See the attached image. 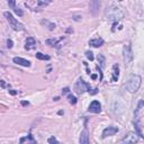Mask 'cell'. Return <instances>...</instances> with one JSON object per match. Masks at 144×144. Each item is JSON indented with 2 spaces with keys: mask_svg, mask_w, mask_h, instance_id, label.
Instances as JSON below:
<instances>
[{
  "mask_svg": "<svg viewBox=\"0 0 144 144\" xmlns=\"http://www.w3.org/2000/svg\"><path fill=\"white\" fill-rule=\"evenodd\" d=\"M124 17V13L118 7L111 6L106 10V18L113 21H118Z\"/></svg>",
  "mask_w": 144,
  "mask_h": 144,
  "instance_id": "6da1fadb",
  "label": "cell"
},
{
  "mask_svg": "<svg viewBox=\"0 0 144 144\" xmlns=\"http://www.w3.org/2000/svg\"><path fill=\"white\" fill-rule=\"evenodd\" d=\"M141 81H142V79H141V77H140V75H137V74H132L131 77L128 78L127 85H126V86H127L128 91L131 92V93H135L140 89Z\"/></svg>",
  "mask_w": 144,
  "mask_h": 144,
  "instance_id": "7a4b0ae2",
  "label": "cell"
},
{
  "mask_svg": "<svg viewBox=\"0 0 144 144\" xmlns=\"http://www.w3.org/2000/svg\"><path fill=\"white\" fill-rule=\"evenodd\" d=\"M5 17H6V19L8 20V23H9V25H10V27L13 28V29H15V31H17V32H21V31H24L25 29V27H24V25L23 24H20L19 21H18L16 18H14V16L11 15L10 13H8V11H6L5 14Z\"/></svg>",
  "mask_w": 144,
  "mask_h": 144,
  "instance_id": "3957f363",
  "label": "cell"
},
{
  "mask_svg": "<svg viewBox=\"0 0 144 144\" xmlns=\"http://www.w3.org/2000/svg\"><path fill=\"white\" fill-rule=\"evenodd\" d=\"M74 90L77 93L81 95V93H83L85 91H90V86L88 83H86L82 79H79L77 81V83L74 85Z\"/></svg>",
  "mask_w": 144,
  "mask_h": 144,
  "instance_id": "277c9868",
  "label": "cell"
},
{
  "mask_svg": "<svg viewBox=\"0 0 144 144\" xmlns=\"http://www.w3.org/2000/svg\"><path fill=\"white\" fill-rule=\"evenodd\" d=\"M101 7V0H91L89 3V11L92 16H97L99 14Z\"/></svg>",
  "mask_w": 144,
  "mask_h": 144,
  "instance_id": "5b68a950",
  "label": "cell"
},
{
  "mask_svg": "<svg viewBox=\"0 0 144 144\" xmlns=\"http://www.w3.org/2000/svg\"><path fill=\"white\" fill-rule=\"evenodd\" d=\"M123 56H124V61H125L126 64H129L133 61V52H132V47H131V44H129V43L124 45Z\"/></svg>",
  "mask_w": 144,
  "mask_h": 144,
  "instance_id": "8992f818",
  "label": "cell"
},
{
  "mask_svg": "<svg viewBox=\"0 0 144 144\" xmlns=\"http://www.w3.org/2000/svg\"><path fill=\"white\" fill-rule=\"evenodd\" d=\"M113 111L116 115L123 114L124 111H125V105L121 101V100H115V103H114V105H113Z\"/></svg>",
  "mask_w": 144,
  "mask_h": 144,
  "instance_id": "52a82bcc",
  "label": "cell"
},
{
  "mask_svg": "<svg viewBox=\"0 0 144 144\" xmlns=\"http://www.w3.org/2000/svg\"><path fill=\"white\" fill-rule=\"evenodd\" d=\"M88 110L90 113H93V114H98L101 111V105H100V103L98 100H93V101L89 105V108Z\"/></svg>",
  "mask_w": 144,
  "mask_h": 144,
  "instance_id": "ba28073f",
  "label": "cell"
},
{
  "mask_svg": "<svg viewBox=\"0 0 144 144\" xmlns=\"http://www.w3.org/2000/svg\"><path fill=\"white\" fill-rule=\"evenodd\" d=\"M117 132H118V128L116 127V126H108V127H106L103 131V137L105 139V137H107V136L115 135Z\"/></svg>",
  "mask_w": 144,
  "mask_h": 144,
  "instance_id": "9c48e42d",
  "label": "cell"
},
{
  "mask_svg": "<svg viewBox=\"0 0 144 144\" xmlns=\"http://www.w3.org/2000/svg\"><path fill=\"white\" fill-rule=\"evenodd\" d=\"M123 143H135L137 142V136H136V133H133V132H129L125 137L122 140Z\"/></svg>",
  "mask_w": 144,
  "mask_h": 144,
  "instance_id": "30bf717a",
  "label": "cell"
},
{
  "mask_svg": "<svg viewBox=\"0 0 144 144\" xmlns=\"http://www.w3.org/2000/svg\"><path fill=\"white\" fill-rule=\"evenodd\" d=\"M13 61H14V63L18 64V65L26 67V68L31 67V62H29V61H28V60H25V59H23V57H14Z\"/></svg>",
  "mask_w": 144,
  "mask_h": 144,
  "instance_id": "8fae6325",
  "label": "cell"
},
{
  "mask_svg": "<svg viewBox=\"0 0 144 144\" xmlns=\"http://www.w3.org/2000/svg\"><path fill=\"white\" fill-rule=\"evenodd\" d=\"M79 142L81 144H88L89 143V133H88V129L86 127L83 131L81 132V135H80V139H79Z\"/></svg>",
  "mask_w": 144,
  "mask_h": 144,
  "instance_id": "7c38bea8",
  "label": "cell"
},
{
  "mask_svg": "<svg viewBox=\"0 0 144 144\" xmlns=\"http://www.w3.org/2000/svg\"><path fill=\"white\" fill-rule=\"evenodd\" d=\"M36 47V41L34 37H27L26 39V43H25V49L26 50H33Z\"/></svg>",
  "mask_w": 144,
  "mask_h": 144,
  "instance_id": "4fadbf2b",
  "label": "cell"
},
{
  "mask_svg": "<svg viewBox=\"0 0 144 144\" xmlns=\"http://www.w3.org/2000/svg\"><path fill=\"white\" fill-rule=\"evenodd\" d=\"M104 44V39L103 38H95V39H91L89 41V45L93 46V47H99Z\"/></svg>",
  "mask_w": 144,
  "mask_h": 144,
  "instance_id": "5bb4252c",
  "label": "cell"
},
{
  "mask_svg": "<svg viewBox=\"0 0 144 144\" xmlns=\"http://www.w3.org/2000/svg\"><path fill=\"white\" fill-rule=\"evenodd\" d=\"M113 69H114V72H113V78H111V80H113V81H117L118 75H119V68H118L117 64H115Z\"/></svg>",
  "mask_w": 144,
  "mask_h": 144,
  "instance_id": "9a60e30c",
  "label": "cell"
},
{
  "mask_svg": "<svg viewBox=\"0 0 144 144\" xmlns=\"http://www.w3.org/2000/svg\"><path fill=\"white\" fill-rule=\"evenodd\" d=\"M42 25H44L45 27H47L50 31H53L54 28H55V24L54 23H51V21H49V20H42Z\"/></svg>",
  "mask_w": 144,
  "mask_h": 144,
  "instance_id": "2e32d148",
  "label": "cell"
},
{
  "mask_svg": "<svg viewBox=\"0 0 144 144\" xmlns=\"http://www.w3.org/2000/svg\"><path fill=\"white\" fill-rule=\"evenodd\" d=\"M59 41L60 39H57V38H49V39H46V44L50 46H56Z\"/></svg>",
  "mask_w": 144,
  "mask_h": 144,
  "instance_id": "e0dca14e",
  "label": "cell"
},
{
  "mask_svg": "<svg viewBox=\"0 0 144 144\" xmlns=\"http://www.w3.org/2000/svg\"><path fill=\"white\" fill-rule=\"evenodd\" d=\"M36 57H37L38 60H46V61H49L50 60V56L49 55H45V54H43V53H41V52H37L36 53Z\"/></svg>",
  "mask_w": 144,
  "mask_h": 144,
  "instance_id": "ac0fdd59",
  "label": "cell"
},
{
  "mask_svg": "<svg viewBox=\"0 0 144 144\" xmlns=\"http://www.w3.org/2000/svg\"><path fill=\"white\" fill-rule=\"evenodd\" d=\"M68 100H69V103L71 104V105H75V104H77V98H75L73 95L68 96Z\"/></svg>",
  "mask_w": 144,
  "mask_h": 144,
  "instance_id": "d6986e66",
  "label": "cell"
},
{
  "mask_svg": "<svg viewBox=\"0 0 144 144\" xmlns=\"http://www.w3.org/2000/svg\"><path fill=\"white\" fill-rule=\"evenodd\" d=\"M98 61H100V67L101 68H104L105 67V57H104L103 55H98Z\"/></svg>",
  "mask_w": 144,
  "mask_h": 144,
  "instance_id": "ffe728a7",
  "label": "cell"
},
{
  "mask_svg": "<svg viewBox=\"0 0 144 144\" xmlns=\"http://www.w3.org/2000/svg\"><path fill=\"white\" fill-rule=\"evenodd\" d=\"M7 2H8V5H9V8L14 9L16 7V0H7Z\"/></svg>",
  "mask_w": 144,
  "mask_h": 144,
  "instance_id": "44dd1931",
  "label": "cell"
},
{
  "mask_svg": "<svg viewBox=\"0 0 144 144\" xmlns=\"http://www.w3.org/2000/svg\"><path fill=\"white\" fill-rule=\"evenodd\" d=\"M25 141H27V142H35L34 140H33V137H32V135H28V137H23L20 140V143H23V142H25Z\"/></svg>",
  "mask_w": 144,
  "mask_h": 144,
  "instance_id": "7402d4cb",
  "label": "cell"
},
{
  "mask_svg": "<svg viewBox=\"0 0 144 144\" xmlns=\"http://www.w3.org/2000/svg\"><path fill=\"white\" fill-rule=\"evenodd\" d=\"M14 9H15V13H16V15H18V16H19V17H21V16H23V15H24L23 10H21L20 8H16V7H15V8H14Z\"/></svg>",
  "mask_w": 144,
  "mask_h": 144,
  "instance_id": "603a6c76",
  "label": "cell"
},
{
  "mask_svg": "<svg viewBox=\"0 0 144 144\" xmlns=\"http://www.w3.org/2000/svg\"><path fill=\"white\" fill-rule=\"evenodd\" d=\"M86 56H87L90 61H93V54H92V52H90V51L86 52Z\"/></svg>",
  "mask_w": 144,
  "mask_h": 144,
  "instance_id": "cb8c5ba5",
  "label": "cell"
},
{
  "mask_svg": "<svg viewBox=\"0 0 144 144\" xmlns=\"http://www.w3.org/2000/svg\"><path fill=\"white\" fill-rule=\"evenodd\" d=\"M47 142H49V143H59V141H57V140H56L55 137H54V136H52V137H50Z\"/></svg>",
  "mask_w": 144,
  "mask_h": 144,
  "instance_id": "d4e9b609",
  "label": "cell"
},
{
  "mask_svg": "<svg viewBox=\"0 0 144 144\" xmlns=\"http://www.w3.org/2000/svg\"><path fill=\"white\" fill-rule=\"evenodd\" d=\"M13 44H14V43H13L11 39H8V41H7V47H8V49H11Z\"/></svg>",
  "mask_w": 144,
  "mask_h": 144,
  "instance_id": "484cf974",
  "label": "cell"
},
{
  "mask_svg": "<svg viewBox=\"0 0 144 144\" xmlns=\"http://www.w3.org/2000/svg\"><path fill=\"white\" fill-rule=\"evenodd\" d=\"M69 91H70V89H69V88H64L62 92H63V93H68V92H69Z\"/></svg>",
  "mask_w": 144,
  "mask_h": 144,
  "instance_id": "4316f807",
  "label": "cell"
},
{
  "mask_svg": "<svg viewBox=\"0 0 144 144\" xmlns=\"http://www.w3.org/2000/svg\"><path fill=\"white\" fill-rule=\"evenodd\" d=\"M21 105H23V106H28V105H29V103H28V101H21Z\"/></svg>",
  "mask_w": 144,
  "mask_h": 144,
  "instance_id": "83f0119b",
  "label": "cell"
},
{
  "mask_svg": "<svg viewBox=\"0 0 144 144\" xmlns=\"http://www.w3.org/2000/svg\"><path fill=\"white\" fill-rule=\"evenodd\" d=\"M9 93H11V95H13V96H15V95H16V93H17V92H16V91H14V90H9Z\"/></svg>",
  "mask_w": 144,
  "mask_h": 144,
  "instance_id": "f1b7e54d",
  "label": "cell"
},
{
  "mask_svg": "<svg viewBox=\"0 0 144 144\" xmlns=\"http://www.w3.org/2000/svg\"><path fill=\"white\" fill-rule=\"evenodd\" d=\"M91 79H92V80H96V79H97V75H96V74H92V75H91Z\"/></svg>",
  "mask_w": 144,
  "mask_h": 144,
  "instance_id": "f546056e",
  "label": "cell"
},
{
  "mask_svg": "<svg viewBox=\"0 0 144 144\" xmlns=\"http://www.w3.org/2000/svg\"><path fill=\"white\" fill-rule=\"evenodd\" d=\"M46 1H49V2H51V1H53V0H46Z\"/></svg>",
  "mask_w": 144,
  "mask_h": 144,
  "instance_id": "4dcf8cb0",
  "label": "cell"
}]
</instances>
